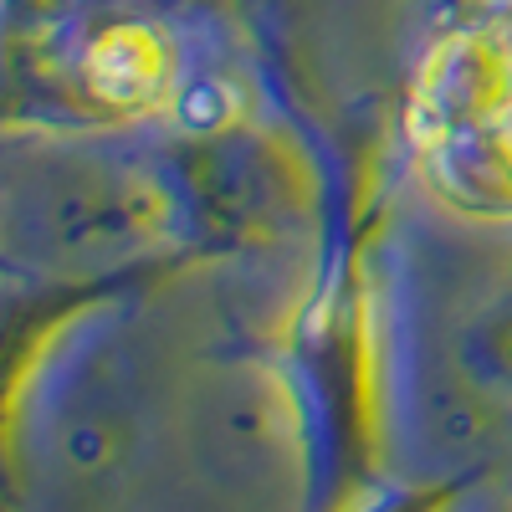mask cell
I'll return each instance as SVG.
<instances>
[{
    "label": "cell",
    "instance_id": "obj_1",
    "mask_svg": "<svg viewBox=\"0 0 512 512\" xmlns=\"http://www.w3.org/2000/svg\"><path fill=\"white\" fill-rule=\"evenodd\" d=\"M231 93L221 88V82H195V88H185L180 93V123L185 128H221L226 118H231Z\"/></svg>",
    "mask_w": 512,
    "mask_h": 512
},
{
    "label": "cell",
    "instance_id": "obj_2",
    "mask_svg": "<svg viewBox=\"0 0 512 512\" xmlns=\"http://www.w3.org/2000/svg\"><path fill=\"white\" fill-rule=\"evenodd\" d=\"M67 451H72V461H98V436H82V431H77V436L67 441Z\"/></svg>",
    "mask_w": 512,
    "mask_h": 512
}]
</instances>
